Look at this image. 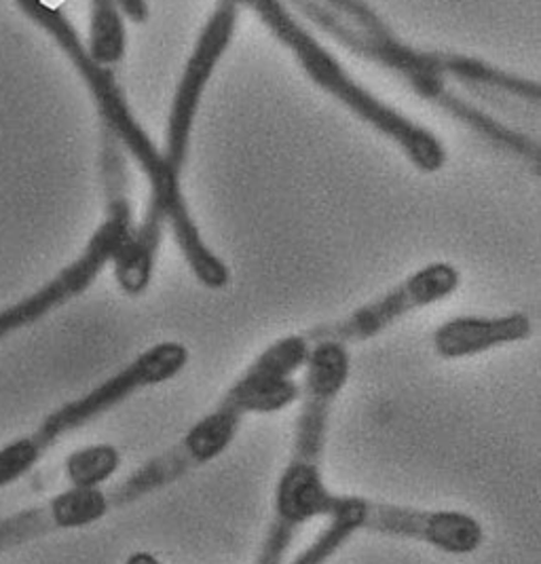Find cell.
Instances as JSON below:
<instances>
[{
	"instance_id": "obj_7",
	"label": "cell",
	"mask_w": 541,
	"mask_h": 564,
	"mask_svg": "<svg viewBox=\"0 0 541 564\" xmlns=\"http://www.w3.org/2000/svg\"><path fill=\"white\" fill-rule=\"evenodd\" d=\"M186 364L188 349L182 343L165 340L153 345L89 393L52 412L32 437L43 451H47L59 437L102 416L104 412L112 411L138 391L172 381L186 368Z\"/></svg>"
},
{
	"instance_id": "obj_3",
	"label": "cell",
	"mask_w": 541,
	"mask_h": 564,
	"mask_svg": "<svg viewBox=\"0 0 541 564\" xmlns=\"http://www.w3.org/2000/svg\"><path fill=\"white\" fill-rule=\"evenodd\" d=\"M310 351V340L303 334H290L271 343L235 379L220 402L191 425L174 446L106 490L110 510L153 497L184 480L191 471L216 462L229 451L248 414H273L294 404L301 398V386L292 377L305 368Z\"/></svg>"
},
{
	"instance_id": "obj_5",
	"label": "cell",
	"mask_w": 541,
	"mask_h": 564,
	"mask_svg": "<svg viewBox=\"0 0 541 564\" xmlns=\"http://www.w3.org/2000/svg\"><path fill=\"white\" fill-rule=\"evenodd\" d=\"M248 7L255 9L267 30L294 55L296 64L313 85L335 98L336 102L343 104L366 126L391 140L419 172L436 174L446 165L448 153L439 135L409 119L393 106L379 100L360 80L351 77L335 53L328 52L285 9V4L278 0H255L248 2Z\"/></svg>"
},
{
	"instance_id": "obj_10",
	"label": "cell",
	"mask_w": 541,
	"mask_h": 564,
	"mask_svg": "<svg viewBox=\"0 0 541 564\" xmlns=\"http://www.w3.org/2000/svg\"><path fill=\"white\" fill-rule=\"evenodd\" d=\"M531 336L533 322L524 313L497 317L459 315L440 324L432 334V345L442 359H464L529 340Z\"/></svg>"
},
{
	"instance_id": "obj_15",
	"label": "cell",
	"mask_w": 541,
	"mask_h": 564,
	"mask_svg": "<svg viewBox=\"0 0 541 564\" xmlns=\"http://www.w3.org/2000/svg\"><path fill=\"white\" fill-rule=\"evenodd\" d=\"M121 15H126L131 24H147L151 18V7L144 0H123L117 2Z\"/></svg>"
},
{
	"instance_id": "obj_9",
	"label": "cell",
	"mask_w": 541,
	"mask_h": 564,
	"mask_svg": "<svg viewBox=\"0 0 541 564\" xmlns=\"http://www.w3.org/2000/svg\"><path fill=\"white\" fill-rule=\"evenodd\" d=\"M459 285V269H455L451 262H430L414 271L404 282L391 288L383 296L351 311L338 322L315 326L303 336L311 345L320 340H335L345 347L364 343L386 333L404 315L451 299Z\"/></svg>"
},
{
	"instance_id": "obj_4",
	"label": "cell",
	"mask_w": 541,
	"mask_h": 564,
	"mask_svg": "<svg viewBox=\"0 0 541 564\" xmlns=\"http://www.w3.org/2000/svg\"><path fill=\"white\" fill-rule=\"evenodd\" d=\"M349 372L351 356L345 345L335 340L311 345L292 455L275 487L273 520L260 545L257 564H284L285 552L296 533L326 516L335 492L324 482L322 459L333 409L349 381Z\"/></svg>"
},
{
	"instance_id": "obj_14",
	"label": "cell",
	"mask_w": 541,
	"mask_h": 564,
	"mask_svg": "<svg viewBox=\"0 0 541 564\" xmlns=\"http://www.w3.org/2000/svg\"><path fill=\"white\" fill-rule=\"evenodd\" d=\"M45 451L34 437H22L0 451V488L11 485L15 478L24 476Z\"/></svg>"
},
{
	"instance_id": "obj_11",
	"label": "cell",
	"mask_w": 541,
	"mask_h": 564,
	"mask_svg": "<svg viewBox=\"0 0 541 564\" xmlns=\"http://www.w3.org/2000/svg\"><path fill=\"white\" fill-rule=\"evenodd\" d=\"M41 510L50 531H73L102 520L110 512V503L102 488L71 487L55 495Z\"/></svg>"
},
{
	"instance_id": "obj_17",
	"label": "cell",
	"mask_w": 541,
	"mask_h": 564,
	"mask_svg": "<svg viewBox=\"0 0 541 564\" xmlns=\"http://www.w3.org/2000/svg\"><path fill=\"white\" fill-rule=\"evenodd\" d=\"M11 330H15V319L11 317L9 311H2V313H0V336L9 334Z\"/></svg>"
},
{
	"instance_id": "obj_8",
	"label": "cell",
	"mask_w": 541,
	"mask_h": 564,
	"mask_svg": "<svg viewBox=\"0 0 541 564\" xmlns=\"http://www.w3.org/2000/svg\"><path fill=\"white\" fill-rule=\"evenodd\" d=\"M216 9L207 18L206 26L199 32L197 43L188 55L182 70L178 87L174 91V100L167 115L165 129V149L161 151L163 161L172 176L182 178V170L186 165L191 135L195 129V119L199 115L202 98L207 83L214 75L218 62L231 45L232 34L239 20V4L232 0H223L214 4Z\"/></svg>"
},
{
	"instance_id": "obj_12",
	"label": "cell",
	"mask_w": 541,
	"mask_h": 564,
	"mask_svg": "<svg viewBox=\"0 0 541 564\" xmlns=\"http://www.w3.org/2000/svg\"><path fill=\"white\" fill-rule=\"evenodd\" d=\"M128 50V32L123 15L117 9V2L98 0L91 4V26L87 57L102 68L119 64Z\"/></svg>"
},
{
	"instance_id": "obj_1",
	"label": "cell",
	"mask_w": 541,
	"mask_h": 564,
	"mask_svg": "<svg viewBox=\"0 0 541 564\" xmlns=\"http://www.w3.org/2000/svg\"><path fill=\"white\" fill-rule=\"evenodd\" d=\"M22 7L28 15H32L41 26L53 34L57 45L77 66L80 77L91 91V98L102 119V129L112 135L121 151L131 154V159L138 163V167L151 184L147 216L142 225L133 229L128 248L115 260V278L119 288L129 296H140L147 292L155 273L161 235L165 225H170L182 258L186 260L197 282L214 292L225 290L231 282V269L223 258L207 248L186 204L182 178L172 176L163 161V154L153 144L151 135L133 117L123 87L119 85L115 73L110 68L96 66L87 57L77 30L59 9H52L43 2H24Z\"/></svg>"
},
{
	"instance_id": "obj_2",
	"label": "cell",
	"mask_w": 541,
	"mask_h": 564,
	"mask_svg": "<svg viewBox=\"0 0 541 564\" xmlns=\"http://www.w3.org/2000/svg\"><path fill=\"white\" fill-rule=\"evenodd\" d=\"M296 7L345 50L402 78L421 100L434 104L455 121H462L465 128L483 135L493 147L531 161L535 167L540 165V144L533 138L508 128L446 87V78L451 77L467 85H485L520 100L540 102L541 87L538 80L501 70L483 57L416 50L402 41L366 2L328 0L296 2Z\"/></svg>"
},
{
	"instance_id": "obj_6",
	"label": "cell",
	"mask_w": 541,
	"mask_h": 564,
	"mask_svg": "<svg viewBox=\"0 0 541 564\" xmlns=\"http://www.w3.org/2000/svg\"><path fill=\"white\" fill-rule=\"evenodd\" d=\"M326 518L349 538L356 533H372L381 538L409 539L453 556L474 554L485 541V527L472 513L398 506L361 495L335 492Z\"/></svg>"
},
{
	"instance_id": "obj_16",
	"label": "cell",
	"mask_w": 541,
	"mask_h": 564,
	"mask_svg": "<svg viewBox=\"0 0 541 564\" xmlns=\"http://www.w3.org/2000/svg\"><path fill=\"white\" fill-rule=\"evenodd\" d=\"M126 564H161V561L153 556L151 552H136V554H131Z\"/></svg>"
},
{
	"instance_id": "obj_13",
	"label": "cell",
	"mask_w": 541,
	"mask_h": 564,
	"mask_svg": "<svg viewBox=\"0 0 541 564\" xmlns=\"http://www.w3.org/2000/svg\"><path fill=\"white\" fill-rule=\"evenodd\" d=\"M121 465V453L112 444H94L75 451L66 459V476L73 487L100 488Z\"/></svg>"
}]
</instances>
